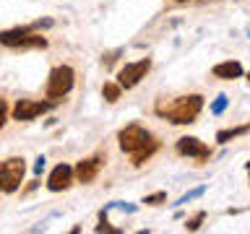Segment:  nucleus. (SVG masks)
Wrapping results in <instances>:
<instances>
[{"mask_svg":"<svg viewBox=\"0 0 250 234\" xmlns=\"http://www.w3.org/2000/svg\"><path fill=\"white\" fill-rule=\"evenodd\" d=\"M203 109V97L201 94H188V97H177L172 104L167 107H156V115L167 117L172 125H190L195 122V117L201 115Z\"/></svg>","mask_w":250,"mask_h":234,"instance_id":"nucleus-1","label":"nucleus"},{"mask_svg":"<svg viewBox=\"0 0 250 234\" xmlns=\"http://www.w3.org/2000/svg\"><path fill=\"white\" fill-rule=\"evenodd\" d=\"M73 81H76V70L70 65L52 68L50 78H47V89H44L47 99H50V101H60L70 89H73Z\"/></svg>","mask_w":250,"mask_h":234,"instance_id":"nucleus-2","label":"nucleus"},{"mask_svg":"<svg viewBox=\"0 0 250 234\" xmlns=\"http://www.w3.org/2000/svg\"><path fill=\"white\" fill-rule=\"evenodd\" d=\"M23 175H26V161L21 156H11L0 164V190L3 193H16L23 182Z\"/></svg>","mask_w":250,"mask_h":234,"instance_id":"nucleus-3","label":"nucleus"},{"mask_svg":"<svg viewBox=\"0 0 250 234\" xmlns=\"http://www.w3.org/2000/svg\"><path fill=\"white\" fill-rule=\"evenodd\" d=\"M0 44L5 47H21V50H26V47H47V39L42 34H34L29 26H16V29H5L0 31Z\"/></svg>","mask_w":250,"mask_h":234,"instance_id":"nucleus-4","label":"nucleus"},{"mask_svg":"<svg viewBox=\"0 0 250 234\" xmlns=\"http://www.w3.org/2000/svg\"><path fill=\"white\" fill-rule=\"evenodd\" d=\"M148 138H151V133H148L144 125H136V122L125 125V128L117 133V143H120V148H123L125 154H133L136 148L144 146Z\"/></svg>","mask_w":250,"mask_h":234,"instance_id":"nucleus-5","label":"nucleus"},{"mask_svg":"<svg viewBox=\"0 0 250 234\" xmlns=\"http://www.w3.org/2000/svg\"><path fill=\"white\" fill-rule=\"evenodd\" d=\"M148 70H151V60H148V58L128 62V65H123L120 73H117V83H120L123 89H133V86L141 83V78H146Z\"/></svg>","mask_w":250,"mask_h":234,"instance_id":"nucleus-6","label":"nucleus"},{"mask_svg":"<svg viewBox=\"0 0 250 234\" xmlns=\"http://www.w3.org/2000/svg\"><path fill=\"white\" fill-rule=\"evenodd\" d=\"M175 151L180 156H188V159H195L198 164L203 161H208L211 159V148L203 143L201 138H193V136H185V138H180L177 143H175Z\"/></svg>","mask_w":250,"mask_h":234,"instance_id":"nucleus-7","label":"nucleus"},{"mask_svg":"<svg viewBox=\"0 0 250 234\" xmlns=\"http://www.w3.org/2000/svg\"><path fill=\"white\" fill-rule=\"evenodd\" d=\"M52 104H55V101H31V99H21V101H16V104H13V120L29 122V120H34V117H39V115L50 112Z\"/></svg>","mask_w":250,"mask_h":234,"instance_id":"nucleus-8","label":"nucleus"},{"mask_svg":"<svg viewBox=\"0 0 250 234\" xmlns=\"http://www.w3.org/2000/svg\"><path fill=\"white\" fill-rule=\"evenodd\" d=\"M102 167H104V156H89V159H81L73 167V179L81 182V185H89V182L97 179Z\"/></svg>","mask_w":250,"mask_h":234,"instance_id":"nucleus-9","label":"nucleus"},{"mask_svg":"<svg viewBox=\"0 0 250 234\" xmlns=\"http://www.w3.org/2000/svg\"><path fill=\"white\" fill-rule=\"evenodd\" d=\"M70 185H73V167H68V164H58L47 177V190L50 193H62Z\"/></svg>","mask_w":250,"mask_h":234,"instance_id":"nucleus-10","label":"nucleus"},{"mask_svg":"<svg viewBox=\"0 0 250 234\" xmlns=\"http://www.w3.org/2000/svg\"><path fill=\"white\" fill-rule=\"evenodd\" d=\"M242 73H245V68H242V62H237V60H224V62H216V65L211 68V76L222 78V81L242 78Z\"/></svg>","mask_w":250,"mask_h":234,"instance_id":"nucleus-11","label":"nucleus"},{"mask_svg":"<svg viewBox=\"0 0 250 234\" xmlns=\"http://www.w3.org/2000/svg\"><path fill=\"white\" fill-rule=\"evenodd\" d=\"M156 151H159V140H156V138L151 136L144 146L136 148V151L130 154V164H133V167H144V164H146L148 159H151V156H154Z\"/></svg>","mask_w":250,"mask_h":234,"instance_id":"nucleus-12","label":"nucleus"},{"mask_svg":"<svg viewBox=\"0 0 250 234\" xmlns=\"http://www.w3.org/2000/svg\"><path fill=\"white\" fill-rule=\"evenodd\" d=\"M245 133H250V122H245V125H240V128H229V130H219L216 133V143H229V140H234V138H240V136H245Z\"/></svg>","mask_w":250,"mask_h":234,"instance_id":"nucleus-13","label":"nucleus"},{"mask_svg":"<svg viewBox=\"0 0 250 234\" xmlns=\"http://www.w3.org/2000/svg\"><path fill=\"white\" fill-rule=\"evenodd\" d=\"M120 91H123V86L120 83H112V81H107L104 86H102V97H104L109 104H115V101L120 99Z\"/></svg>","mask_w":250,"mask_h":234,"instance_id":"nucleus-14","label":"nucleus"},{"mask_svg":"<svg viewBox=\"0 0 250 234\" xmlns=\"http://www.w3.org/2000/svg\"><path fill=\"white\" fill-rule=\"evenodd\" d=\"M227 104H229V97H224V94H219V97L211 101V115H224V109H227Z\"/></svg>","mask_w":250,"mask_h":234,"instance_id":"nucleus-15","label":"nucleus"},{"mask_svg":"<svg viewBox=\"0 0 250 234\" xmlns=\"http://www.w3.org/2000/svg\"><path fill=\"white\" fill-rule=\"evenodd\" d=\"M203 218H206V211H198L193 218H188V221H185V232H198L201 224H203Z\"/></svg>","mask_w":250,"mask_h":234,"instance_id":"nucleus-16","label":"nucleus"},{"mask_svg":"<svg viewBox=\"0 0 250 234\" xmlns=\"http://www.w3.org/2000/svg\"><path fill=\"white\" fill-rule=\"evenodd\" d=\"M203 193H206V185H201V187H195V190H190V193H185L183 198H180V200L175 203V206H185L188 200H195V198H201Z\"/></svg>","mask_w":250,"mask_h":234,"instance_id":"nucleus-17","label":"nucleus"},{"mask_svg":"<svg viewBox=\"0 0 250 234\" xmlns=\"http://www.w3.org/2000/svg\"><path fill=\"white\" fill-rule=\"evenodd\" d=\"M164 200H167V193H164V190L151 193V195H146V198H144L146 206H159V203H164Z\"/></svg>","mask_w":250,"mask_h":234,"instance_id":"nucleus-18","label":"nucleus"},{"mask_svg":"<svg viewBox=\"0 0 250 234\" xmlns=\"http://www.w3.org/2000/svg\"><path fill=\"white\" fill-rule=\"evenodd\" d=\"M8 120V104H5V99H0V128L5 125Z\"/></svg>","mask_w":250,"mask_h":234,"instance_id":"nucleus-19","label":"nucleus"},{"mask_svg":"<svg viewBox=\"0 0 250 234\" xmlns=\"http://www.w3.org/2000/svg\"><path fill=\"white\" fill-rule=\"evenodd\" d=\"M117 55H120V50H117V52H109V55H104V60H102V62H104V68H109V65H112V62L117 60Z\"/></svg>","mask_w":250,"mask_h":234,"instance_id":"nucleus-20","label":"nucleus"},{"mask_svg":"<svg viewBox=\"0 0 250 234\" xmlns=\"http://www.w3.org/2000/svg\"><path fill=\"white\" fill-rule=\"evenodd\" d=\"M42 169H44V156H39L34 164V175H42Z\"/></svg>","mask_w":250,"mask_h":234,"instance_id":"nucleus-21","label":"nucleus"},{"mask_svg":"<svg viewBox=\"0 0 250 234\" xmlns=\"http://www.w3.org/2000/svg\"><path fill=\"white\" fill-rule=\"evenodd\" d=\"M175 3H193V0H175Z\"/></svg>","mask_w":250,"mask_h":234,"instance_id":"nucleus-22","label":"nucleus"},{"mask_svg":"<svg viewBox=\"0 0 250 234\" xmlns=\"http://www.w3.org/2000/svg\"><path fill=\"white\" fill-rule=\"evenodd\" d=\"M245 169H248V172H250V161H248V164H245Z\"/></svg>","mask_w":250,"mask_h":234,"instance_id":"nucleus-23","label":"nucleus"},{"mask_svg":"<svg viewBox=\"0 0 250 234\" xmlns=\"http://www.w3.org/2000/svg\"><path fill=\"white\" fill-rule=\"evenodd\" d=\"M248 83H250V70H248Z\"/></svg>","mask_w":250,"mask_h":234,"instance_id":"nucleus-24","label":"nucleus"},{"mask_svg":"<svg viewBox=\"0 0 250 234\" xmlns=\"http://www.w3.org/2000/svg\"><path fill=\"white\" fill-rule=\"evenodd\" d=\"M248 37H250V31H248Z\"/></svg>","mask_w":250,"mask_h":234,"instance_id":"nucleus-25","label":"nucleus"}]
</instances>
